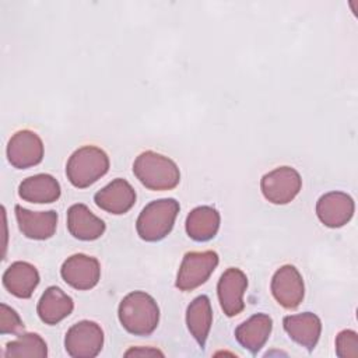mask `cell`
<instances>
[{
    "label": "cell",
    "mask_w": 358,
    "mask_h": 358,
    "mask_svg": "<svg viewBox=\"0 0 358 358\" xmlns=\"http://www.w3.org/2000/svg\"><path fill=\"white\" fill-rule=\"evenodd\" d=\"M117 315L123 329L129 333L148 336L158 326L159 308L147 292L133 291L120 301Z\"/></svg>",
    "instance_id": "1"
},
{
    "label": "cell",
    "mask_w": 358,
    "mask_h": 358,
    "mask_svg": "<svg viewBox=\"0 0 358 358\" xmlns=\"http://www.w3.org/2000/svg\"><path fill=\"white\" fill-rule=\"evenodd\" d=\"M133 173L150 190H171L180 180L178 165L171 158L154 151H144L136 158Z\"/></svg>",
    "instance_id": "2"
},
{
    "label": "cell",
    "mask_w": 358,
    "mask_h": 358,
    "mask_svg": "<svg viewBox=\"0 0 358 358\" xmlns=\"http://www.w3.org/2000/svg\"><path fill=\"white\" fill-rule=\"evenodd\" d=\"M109 169L106 152L95 145H84L76 150L66 165V175L70 183L84 189L101 179Z\"/></svg>",
    "instance_id": "3"
},
{
    "label": "cell",
    "mask_w": 358,
    "mask_h": 358,
    "mask_svg": "<svg viewBox=\"0 0 358 358\" xmlns=\"http://www.w3.org/2000/svg\"><path fill=\"white\" fill-rule=\"evenodd\" d=\"M178 213L179 203L175 199H159L148 203L136 222L138 236L147 242L164 239L172 231Z\"/></svg>",
    "instance_id": "4"
},
{
    "label": "cell",
    "mask_w": 358,
    "mask_h": 358,
    "mask_svg": "<svg viewBox=\"0 0 358 358\" xmlns=\"http://www.w3.org/2000/svg\"><path fill=\"white\" fill-rule=\"evenodd\" d=\"M217 266L218 255L214 250L187 252L180 263L175 285L180 291H192L204 284Z\"/></svg>",
    "instance_id": "5"
},
{
    "label": "cell",
    "mask_w": 358,
    "mask_h": 358,
    "mask_svg": "<svg viewBox=\"0 0 358 358\" xmlns=\"http://www.w3.org/2000/svg\"><path fill=\"white\" fill-rule=\"evenodd\" d=\"M103 345V330L91 320L73 324L64 337V348L73 358H94Z\"/></svg>",
    "instance_id": "6"
},
{
    "label": "cell",
    "mask_w": 358,
    "mask_h": 358,
    "mask_svg": "<svg viewBox=\"0 0 358 358\" xmlns=\"http://www.w3.org/2000/svg\"><path fill=\"white\" fill-rule=\"evenodd\" d=\"M262 193L273 204H287L292 201L302 187V179L296 169L278 166L267 172L260 182Z\"/></svg>",
    "instance_id": "7"
},
{
    "label": "cell",
    "mask_w": 358,
    "mask_h": 358,
    "mask_svg": "<svg viewBox=\"0 0 358 358\" xmlns=\"http://www.w3.org/2000/svg\"><path fill=\"white\" fill-rule=\"evenodd\" d=\"M271 294L285 309H295L303 299L305 285L301 273L292 264L281 266L271 278Z\"/></svg>",
    "instance_id": "8"
},
{
    "label": "cell",
    "mask_w": 358,
    "mask_h": 358,
    "mask_svg": "<svg viewBox=\"0 0 358 358\" xmlns=\"http://www.w3.org/2000/svg\"><path fill=\"white\" fill-rule=\"evenodd\" d=\"M248 288V277L246 274L236 268L229 267L227 268L218 280L217 284V294L221 309L228 317L239 315L243 308V294Z\"/></svg>",
    "instance_id": "9"
},
{
    "label": "cell",
    "mask_w": 358,
    "mask_h": 358,
    "mask_svg": "<svg viewBox=\"0 0 358 358\" xmlns=\"http://www.w3.org/2000/svg\"><path fill=\"white\" fill-rule=\"evenodd\" d=\"M8 162L18 169L38 165L43 158V143L32 130H20L7 144Z\"/></svg>",
    "instance_id": "10"
},
{
    "label": "cell",
    "mask_w": 358,
    "mask_h": 358,
    "mask_svg": "<svg viewBox=\"0 0 358 358\" xmlns=\"http://www.w3.org/2000/svg\"><path fill=\"white\" fill-rule=\"evenodd\" d=\"M60 274L70 287L80 291L91 289L99 281L101 266L95 257L77 253L64 260Z\"/></svg>",
    "instance_id": "11"
},
{
    "label": "cell",
    "mask_w": 358,
    "mask_h": 358,
    "mask_svg": "<svg viewBox=\"0 0 358 358\" xmlns=\"http://www.w3.org/2000/svg\"><path fill=\"white\" fill-rule=\"evenodd\" d=\"M354 200L344 192H329L316 203V214L320 222L329 228L345 225L354 215Z\"/></svg>",
    "instance_id": "12"
},
{
    "label": "cell",
    "mask_w": 358,
    "mask_h": 358,
    "mask_svg": "<svg viewBox=\"0 0 358 358\" xmlns=\"http://www.w3.org/2000/svg\"><path fill=\"white\" fill-rule=\"evenodd\" d=\"M94 201L99 208L110 214L120 215L134 206L136 192L127 180L116 178L95 193Z\"/></svg>",
    "instance_id": "13"
},
{
    "label": "cell",
    "mask_w": 358,
    "mask_h": 358,
    "mask_svg": "<svg viewBox=\"0 0 358 358\" xmlns=\"http://www.w3.org/2000/svg\"><path fill=\"white\" fill-rule=\"evenodd\" d=\"M14 210L18 228L27 238L45 241L55 235L57 227V213L55 210L31 211L18 204Z\"/></svg>",
    "instance_id": "14"
},
{
    "label": "cell",
    "mask_w": 358,
    "mask_h": 358,
    "mask_svg": "<svg viewBox=\"0 0 358 358\" xmlns=\"http://www.w3.org/2000/svg\"><path fill=\"white\" fill-rule=\"evenodd\" d=\"M287 334L299 345L312 351L322 333V322L312 312H303L298 315L285 316L282 320Z\"/></svg>",
    "instance_id": "15"
},
{
    "label": "cell",
    "mask_w": 358,
    "mask_h": 358,
    "mask_svg": "<svg viewBox=\"0 0 358 358\" xmlns=\"http://www.w3.org/2000/svg\"><path fill=\"white\" fill-rule=\"evenodd\" d=\"M67 228L80 241H95L103 235L106 225L85 204L78 203L67 211Z\"/></svg>",
    "instance_id": "16"
},
{
    "label": "cell",
    "mask_w": 358,
    "mask_h": 358,
    "mask_svg": "<svg viewBox=\"0 0 358 358\" xmlns=\"http://www.w3.org/2000/svg\"><path fill=\"white\" fill-rule=\"evenodd\" d=\"M271 329V317L266 313H256L236 327L235 338L243 348L256 354L268 340Z\"/></svg>",
    "instance_id": "17"
},
{
    "label": "cell",
    "mask_w": 358,
    "mask_h": 358,
    "mask_svg": "<svg viewBox=\"0 0 358 358\" xmlns=\"http://www.w3.org/2000/svg\"><path fill=\"white\" fill-rule=\"evenodd\" d=\"M39 284V273L27 262H14L3 274V285L17 298H29Z\"/></svg>",
    "instance_id": "18"
},
{
    "label": "cell",
    "mask_w": 358,
    "mask_h": 358,
    "mask_svg": "<svg viewBox=\"0 0 358 358\" xmlns=\"http://www.w3.org/2000/svg\"><path fill=\"white\" fill-rule=\"evenodd\" d=\"M74 308V302L62 288L52 285L45 289L38 302V316L46 324H57L67 317Z\"/></svg>",
    "instance_id": "19"
},
{
    "label": "cell",
    "mask_w": 358,
    "mask_h": 358,
    "mask_svg": "<svg viewBox=\"0 0 358 358\" xmlns=\"http://www.w3.org/2000/svg\"><path fill=\"white\" fill-rule=\"evenodd\" d=\"M60 183L49 173H38L24 179L18 186V196L29 203H53L60 197Z\"/></svg>",
    "instance_id": "20"
},
{
    "label": "cell",
    "mask_w": 358,
    "mask_h": 358,
    "mask_svg": "<svg viewBox=\"0 0 358 358\" xmlns=\"http://www.w3.org/2000/svg\"><path fill=\"white\" fill-rule=\"evenodd\" d=\"M213 323L211 302L207 295L196 296L186 309V324L190 334L203 348L206 345Z\"/></svg>",
    "instance_id": "21"
},
{
    "label": "cell",
    "mask_w": 358,
    "mask_h": 358,
    "mask_svg": "<svg viewBox=\"0 0 358 358\" xmlns=\"http://www.w3.org/2000/svg\"><path fill=\"white\" fill-rule=\"evenodd\" d=\"M220 228V213L210 206L193 208L186 218V232L197 242L213 239Z\"/></svg>",
    "instance_id": "22"
},
{
    "label": "cell",
    "mask_w": 358,
    "mask_h": 358,
    "mask_svg": "<svg viewBox=\"0 0 358 358\" xmlns=\"http://www.w3.org/2000/svg\"><path fill=\"white\" fill-rule=\"evenodd\" d=\"M4 357H7V358H21V357L45 358V357H48V345L39 334L24 333L7 344Z\"/></svg>",
    "instance_id": "23"
},
{
    "label": "cell",
    "mask_w": 358,
    "mask_h": 358,
    "mask_svg": "<svg viewBox=\"0 0 358 358\" xmlns=\"http://www.w3.org/2000/svg\"><path fill=\"white\" fill-rule=\"evenodd\" d=\"M336 354L340 358L358 357V336L354 330H343L336 337Z\"/></svg>",
    "instance_id": "24"
},
{
    "label": "cell",
    "mask_w": 358,
    "mask_h": 358,
    "mask_svg": "<svg viewBox=\"0 0 358 358\" xmlns=\"http://www.w3.org/2000/svg\"><path fill=\"white\" fill-rule=\"evenodd\" d=\"M24 329V323L20 319L18 313L6 303L0 305V333L1 334H14Z\"/></svg>",
    "instance_id": "25"
},
{
    "label": "cell",
    "mask_w": 358,
    "mask_h": 358,
    "mask_svg": "<svg viewBox=\"0 0 358 358\" xmlns=\"http://www.w3.org/2000/svg\"><path fill=\"white\" fill-rule=\"evenodd\" d=\"M155 357V355H159V357H164V352H161L157 348H151V347H137V348H130L124 352V357Z\"/></svg>",
    "instance_id": "26"
}]
</instances>
